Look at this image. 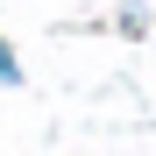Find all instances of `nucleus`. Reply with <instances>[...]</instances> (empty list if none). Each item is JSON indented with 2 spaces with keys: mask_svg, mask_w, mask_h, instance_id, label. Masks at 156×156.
<instances>
[{
  "mask_svg": "<svg viewBox=\"0 0 156 156\" xmlns=\"http://www.w3.org/2000/svg\"><path fill=\"white\" fill-rule=\"evenodd\" d=\"M14 78H21V71H14V50L0 43V85H14Z\"/></svg>",
  "mask_w": 156,
  "mask_h": 156,
  "instance_id": "nucleus-1",
  "label": "nucleus"
}]
</instances>
